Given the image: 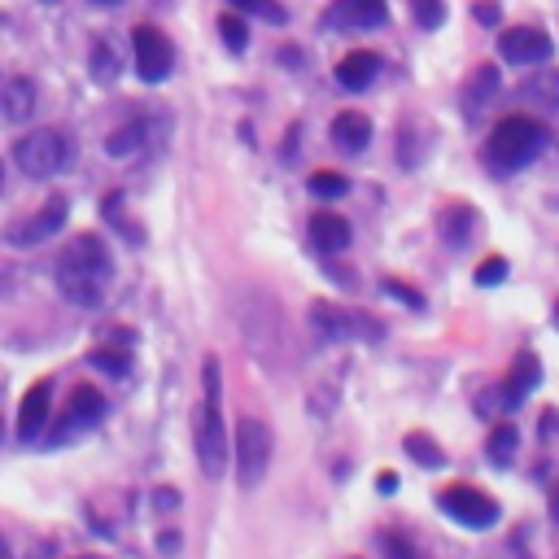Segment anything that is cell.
I'll return each mask as SVG.
<instances>
[{"instance_id": "cell-10", "label": "cell", "mask_w": 559, "mask_h": 559, "mask_svg": "<svg viewBox=\"0 0 559 559\" xmlns=\"http://www.w3.org/2000/svg\"><path fill=\"white\" fill-rule=\"evenodd\" d=\"M498 57L507 66H542L551 57V35L538 27H507L498 35Z\"/></svg>"}, {"instance_id": "cell-42", "label": "cell", "mask_w": 559, "mask_h": 559, "mask_svg": "<svg viewBox=\"0 0 559 559\" xmlns=\"http://www.w3.org/2000/svg\"><path fill=\"white\" fill-rule=\"evenodd\" d=\"M555 328H559V306H555Z\"/></svg>"}, {"instance_id": "cell-34", "label": "cell", "mask_w": 559, "mask_h": 559, "mask_svg": "<svg viewBox=\"0 0 559 559\" xmlns=\"http://www.w3.org/2000/svg\"><path fill=\"white\" fill-rule=\"evenodd\" d=\"M153 511H158V516L180 511V494H175V490H158V494H153Z\"/></svg>"}, {"instance_id": "cell-31", "label": "cell", "mask_w": 559, "mask_h": 559, "mask_svg": "<svg viewBox=\"0 0 559 559\" xmlns=\"http://www.w3.org/2000/svg\"><path fill=\"white\" fill-rule=\"evenodd\" d=\"M507 280V258H485V263L477 267V284L481 289H494V284H503Z\"/></svg>"}, {"instance_id": "cell-15", "label": "cell", "mask_w": 559, "mask_h": 559, "mask_svg": "<svg viewBox=\"0 0 559 559\" xmlns=\"http://www.w3.org/2000/svg\"><path fill=\"white\" fill-rule=\"evenodd\" d=\"M332 145H337L341 153H363L367 145H372V118L359 114V110H341L337 118H332Z\"/></svg>"}, {"instance_id": "cell-20", "label": "cell", "mask_w": 559, "mask_h": 559, "mask_svg": "<svg viewBox=\"0 0 559 559\" xmlns=\"http://www.w3.org/2000/svg\"><path fill=\"white\" fill-rule=\"evenodd\" d=\"M145 140H149V123L145 118H132V123H123L118 132L105 136V153H110V158H136V153L145 149Z\"/></svg>"}, {"instance_id": "cell-44", "label": "cell", "mask_w": 559, "mask_h": 559, "mask_svg": "<svg viewBox=\"0 0 559 559\" xmlns=\"http://www.w3.org/2000/svg\"><path fill=\"white\" fill-rule=\"evenodd\" d=\"M5 559H9V555H5Z\"/></svg>"}, {"instance_id": "cell-23", "label": "cell", "mask_w": 559, "mask_h": 559, "mask_svg": "<svg viewBox=\"0 0 559 559\" xmlns=\"http://www.w3.org/2000/svg\"><path fill=\"white\" fill-rule=\"evenodd\" d=\"M402 446H407V455L420 463V468H442V463H446L442 446H437L428 433H407V437H402Z\"/></svg>"}, {"instance_id": "cell-18", "label": "cell", "mask_w": 559, "mask_h": 559, "mask_svg": "<svg viewBox=\"0 0 559 559\" xmlns=\"http://www.w3.org/2000/svg\"><path fill=\"white\" fill-rule=\"evenodd\" d=\"M498 88H503V79H498V70L494 66H477L472 70V79L463 83V114L468 118H477L485 105H490L498 97Z\"/></svg>"}, {"instance_id": "cell-19", "label": "cell", "mask_w": 559, "mask_h": 559, "mask_svg": "<svg viewBox=\"0 0 559 559\" xmlns=\"http://www.w3.org/2000/svg\"><path fill=\"white\" fill-rule=\"evenodd\" d=\"M437 232H442V241L450 249H463L472 241V232H477V210L472 206H450L442 210V219H437Z\"/></svg>"}, {"instance_id": "cell-12", "label": "cell", "mask_w": 559, "mask_h": 559, "mask_svg": "<svg viewBox=\"0 0 559 559\" xmlns=\"http://www.w3.org/2000/svg\"><path fill=\"white\" fill-rule=\"evenodd\" d=\"M538 385H542V363H538V354H533V350H520L516 363H511V372L503 376V385H498V407H503V411L520 407V402H525Z\"/></svg>"}, {"instance_id": "cell-36", "label": "cell", "mask_w": 559, "mask_h": 559, "mask_svg": "<svg viewBox=\"0 0 559 559\" xmlns=\"http://www.w3.org/2000/svg\"><path fill=\"white\" fill-rule=\"evenodd\" d=\"M158 551H162V555H175V551H180V533H171V529H166L162 538H158Z\"/></svg>"}, {"instance_id": "cell-39", "label": "cell", "mask_w": 559, "mask_h": 559, "mask_svg": "<svg viewBox=\"0 0 559 559\" xmlns=\"http://www.w3.org/2000/svg\"><path fill=\"white\" fill-rule=\"evenodd\" d=\"M92 5H123V0H92Z\"/></svg>"}, {"instance_id": "cell-7", "label": "cell", "mask_w": 559, "mask_h": 559, "mask_svg": "<svg viewBox=\"0 0 559 559\" xmlns=\"http://www.w3.org/2000/svg\"><path fill=\"white\" fill-rule=\"evenodd\" d=\"M437 507L446 511L455 525L463 529H490L498 525V503L477 485H446L442 494H437Z\"/></svg>"}, {"instance_id": "cell-35", "label": "cell", "mask_w": 559, "mask_h": 559, "mask_svg": "<svg viewBox=\"0 0 559 559\" xmlns=\"http://www.w3.org/2000/svg\"><path fill=\"white\" fill-rule=\"evenodd\" d=\"M472 14H477V22H485V27H498V18H503L494 0H477V9H472Z\"/></svg>"}, {"instance_id": "cell-25", "label": "cell", "mask_w": 559, "mask_h": 559, "mask_svg": "<svg viewBox=\"0 0 559 559\" xmlns=\"http://www.w3.org/2000/svg\"><path fill=\"white\" fill-rule=\"evenodd\" d=\"M306 188H311V197H319V201H337L350 193V180L337 171H315L311 180H306Z\"/></svg>"}, {"instance_id": "cell-2", "label": "cell", "mask_w": 559, "mask_h": 559, "mask_svg": "<svg viewBox=\"0 0 559 559\" xmlns=\"http://www.w3.org/2000/svg\"><path fill=\"white\" fill-rule=\"evenodd\" d=\"M542 149H546V127L529 114H511L494 127L490 140H485V162H490L494 171H520V166H529Z\"/></svg>"}, {"instance_id": "cell-37", "label": "cell", "mask_w": 559, "mask_h": 559, "mask_svg": "<svg viewBox=\"0 0 559 559\" xmlns=\"http://www.w3.org/2000/svg\"><path fill=\"white\" fill-rule=\"evenodd\" d=\"M376 490H380V494H394V490H398V477H394V472H380V477H376Z\"/></svg>"}, {"instance_id": "cell-4", "label": "cell", "mask_w": 559, "mask_h": 559, "mask_svg": "<svg viewBox=\"0 0 559 559\" xmlns=\"http://www.w3.org/2000/svg\"><path fill=\"white\" fill-rule=\"evenodd\" d=\"M193 442H197V463L201 472L214 481L223 477L232 459V442H228V428H223V398H206L193 415Z\"/></svg>"}, {"instance_id": "cell-28", "label": "cell", "mask_w": 559, "mask_h": 559, "mask_svg": "<svg viewBox=\"0 0 559 559\" xmlns=\"http://www.w3.org/2000/svg\"><path fill=\"white\" fill-rule=\"evenodd\" d=\"M411 14L424 31H437L446 22V0H411Z\"/></svg>"}, {"instance_id": "cell-26", "label": "cell", "mask_w": 559, "mask_h": 559, "mask_svg": "<svg viewBox=\"0 0 559 559\" xmlns=\"http://www.w3.org/2000/svg\"><path fill=\"white\" fill-rule=\"evenodd\" d=\"M92 367H101L105 376H127L132 372V359H127V350H114V346H97L88 354Z\"/></svg>"}, {"instance_id": "cell-3", "label": "cell", "mask_w": 559, "mask_h": 559, "mask_svg": "<svg viewBox=\"0 0 559 559\" xmlns=\"http://www.w3.org/2000/svg\"><path fill=\"white\" fill-rule=\"evenodd\" d=\"M271 455H276V437H271V424L258 420V415H245L236 424L232 437V459H236V485L241 490H258L271 472Z\"/></svg>"}, {"instance_id": "cell-6", "label": "cell", "mask_w": 559, "mask_h": 559, "mask_svg": "<svg viewBox=\"0 0 559 559\" xmlns=\"http://www.w3.org/2000/svg\"><path fill=\"white\" fill-rule=\"evenodd\" d=\"M311 328L319 341H380L385 328L363 311H346L337 302H311Z\"/></svg>"}, {"instance_id": "cell-13", "label": "cell", "mask_w": 559, "mask_h": 559, "mask_svg": "<svg viewBox=\"0 0 559 559\" xmlns=\"http://www.w3.org/2000/svg\"><path fill=\"white\" fill-rule=\"evenodd\" d=\"M324 22L337 31H372L389 22V5L385 0H332Z\"/></svg>"}, {"instance_id": "cell-8", "label": "cell", "mask_w": 559, "mask_h": 559, "mask_svg": "<svg viewBox=\"0 0 559 559\" xmlns=\"http://www.w3.org/2000/svg\"><path fill=\"white\" fill-rule=\"evenodd\" d=\"M132 49H136V75L145 83H166L175 70V49L158 27H136L132 31Z\"/></svg>"}, {"instance_id": "cell-9", "label": "cell", "mask_w": 559, "mask_h": 559, "mask_svg": "<svg viewBox=\"0 0 559 559\" xmlns=\"http://www.w3.org/2000/svg\"><path fill=\"white\" fill-rule=\"evenodd\" d=\"M66 214H70V197L53 193V197L44 201L40 210L31 214L27 223H14V228H9V245L27 249V245H40V241H49V236H57V232L66 228Z\"/></svg>"}, {"instance_id": "cell-32", "label": "cell", "mask_w": 559, "mask_h": 559, "mask_svg": "<svg viewBox=\"0 0 559 559\" xmlns=\"http://www.w3.org/2000/svg\"><path fill=\"white\" fill-rule=\"evenodd\" d=\"M385 559H420V555L402 533H385Z\"/></svg>"}, {"instance_id": "cell-43", "label": "cell", "mask_w": 559, "mask_h": 559, "mask_svg": "<svg viewBox=\"0 0 559 559\" xmlns=\"http://www.w3.org/2000/svg\"><path fill=\"white\" fill-rule=\"evenodd\" d=\"M44 5H57V0H44Z\"/></svg>"}, {"instance_id": "cell-40", "label": "cell", "mask_w": 559, "mask_h": 559, "mask_svg": "<svg viewBox=\"0 0 559 559\" xmlns=\"http://www.w3.org/2000/svg\"><path fill=\"white\" fill-rule=\"evenodd\" d=\"M9 555V546H5V538H0V559H5Z\"/></svg>"}, {"instance_id": "cell-16", "label": "cell", "mask_w": 559, "mask_h": 559, "mask_svg": "<svg viewBox=\"0 0 559 559\" xmlns=\"http://www.w3.org/2000/svg\"><path fill=\"white\" fill-rule=\"evenodd\" d=\"M376 75H380V57L372 49H354L337 62V83L346 92H367L376 83Z\"/></svg>"}, {"instance_id": "cell-11", "label": "cell", "mask_w": 559, "mask_h": 559, "mask_svg": "<svg viewBox=\"0 0 559 559\" xmlns=\"http://www.w3.org/2000/svg\"><path fill=\"white\" fill-rule=\"evenodd\" d=\"M49 407H53V385L40 380L22 394V407H18V442L22 446H35L40 437H49Z\"/></svg>"}, {"instance_id": "cell-41", "label": "cell", "mask_w": 559, "mask_h": 559, "mask_svg": "<svg viewBox=\"0 0 559 559\" xmlns=\"http://www.w3.org/2000/svg\"><path fill=\"white\" fill-rule=\"evenodd\" d=\"M0 184H5V162H0Z\"/></svg>"}, {"instance_id": "cell-1", "label": "cell", "mask_w": 559, "mask_h": 559, "mask_svg": "<svg viewBox=\"0 0 559 559\" xmlns=\"http://www.w3.org/2000/svg\"><path fill=\"white\" fill-rule=\"evenodd\" d=\"M53 276H57V289H62L66 302L101 306L105 293H110V284H114V254H110V245H105L97 232L75 236V241L57 254Z\"/></svg>"}, {"instance_id": "cell-24", "label": "cell", "mask_w": 559, "mask_h": 559, "mask_svg": "<svg viewBox=\"0 0 559 559\" xmlns=\"http://www.w3.org/2000/svg\"><path fill=\"white\" fill-rule=\"evenodd\" d=\"M92 79H97V83H114L118 79V49H114V44L110 40H97V44H92Z\"/></svg>"}, {"instance_id": "cell-38", "label": "cell", "mask_w": 559, "mask_h": 559, "mask_svg": "<svg viewBox=\"0 0 559 559\" xmlns=\"http://www.w3.org/2000/svg\"><path fill=\"white\" fill-rule=\"evenodd\" d=\"M551 520H555V525H559V481L551 485Z\"/></svg>"}, {"instance_id": "cell-5", "label": "cell", "mask_w": 559, "mask_h": 559, "mask_svg": "<svg viewBox=\"0 0 559 559\" xmlns=\"http://www.w3.org/2000/svg\"><path fill=\"white\" fill-rule=\"evenodd\" d=\"M70 153L75 149H70V140L57 127H35V132H27L14 145V162L31 180H49V175H57L70 162Z\"/></svg>"}, {"instance_id": "cell-29", "label": "cell", "mask_w": 559, "mask_h": 559, "mask_svg": "<svg viewBox=\"0 0 559 559\" xmlns=\"http://www.w3.org/2000/svg\"><path fill=\"white\" fill-rule=\"evenodd\" d=\"M236 14H254V18H267V22H284V9L276 0H232Z\"/></svg>"}, {"instance_id": "cell-21", "label": "cell", "mask_w": 559, "mask_h": 559, "mask_svg": "<svg viewBox=\"0 0 559 559\" xmlns=\"http://www.w3.org/2000/svg\"><path fill=\"white\" fill-rule=\"evenodd\" d=\"M66 411L75 415V420H83L88 428H97V424L105 420V398H101L92 385H75V389H70V402H66Z\"/></svg>"}, {"instance_id": "cell-22", "label": "cell", "mask_w": 559, "mask_h": 559, "mask_svg": "<svg viewBox=\"0 0 559 559\" xmlns=\"http://www.w3.org/2000/svg\"><path fill=\"white\" fill-rule=\"evenodd\" d=\"M516 446H520V428L511 424V420H498L490 428V442H485V455H490L494 468H507L511 455H516Z\"/></svg>"}, {"instance_id": "cell-33", "label": "cell", "mask_w": 559, "mask_h": 559, "mask_svg": "<svg viewBox=\"0 0 559 559\" xmlns=\"http://www.w3.org/2000/svg\"><path fill=\"white\" fill-rule=\"evenodd\" d=\"M385 293H389V297H398V302H407L411 311H424V297L415 293V289H407L402 280H385Z\"/></svg>"}, {"instance_id": "cell-14", "label": "cell", "mask_w": 559, "mask_h": 559, "mask_svg": "<svg viewBox=\"0 0 559 559\" xmlns=\"http://www.w3.org/2000/svg\"><path fill=\"white\" fill-rule=\"evenodd\" d=\"M35 101H40V92H35V83L27 75H9L0 83V114H5L9 123H27L35 114Z\"/></svg>"}, {"instance_id": "cell-27", "label": "cell", "mask_w": 559, "mask_h": 559, "mask_svg": "<svg viewBox=\"0 0 559 559\" xmlns=\"http://www.w3.org/2000/svg\"><path fill=\"white\" fill-rule=\"evenodd\" d=\"M219 35H223V44H228V53H245L249 49V27H245L241 14H223L219 18Z\"/></svg>"}, {"instance_id": "cell-17", "label": "cell", "mask_w": 559, "mask_h": 559, "mask_svg": "<svg viewBox=\"0 0 559 559\" xmlns=\"http://www.w3.org/2000/svg\"><path fill=\"white\" fill-rule=\"evenodd\" d=\"M311 245L319 249V254H341V249H350V223L341 219L337 210H315Z\"/></svg>"}, {"instance_id": "cell-30", "label": "cell", "mask_w": 559, "mask_h": 559, "mask_svg": "<svg viewBox=\"0 0 559 559\" xmlns=\"http://www.w3.org/2000/svg\"><path fill=\"white\" fill-rule=\"evenodd\" d=\"M101 210H105V214H110V219H114V228H118V232H123V236H127V241H140V232H136V228H132V223H127V219H123V193H110V197H105V201H101Z\"/></svg>"}]
</instances>
